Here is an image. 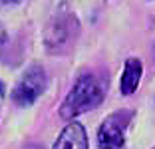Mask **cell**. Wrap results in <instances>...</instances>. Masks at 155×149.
I'll return each mask as SVG.
<instances>
[{"instance_id": "obj_4", "label": "cell", "mask_w": 155, "mask_h": 149, "mask_svg": "<svg viewBox=\"0 0 155 149\" xmlns=\"http://www.w3.org/2000/svg\"><path fill=\"white\" fill-rule=\"evenodd\" d=\"M70 36H72V18L58 14L46 30V46L50 52H60L62 46H68Z\"/></svg>"}, {"instance_id": "obj_6", "label": "cell", "mask_w": 155, "mask_h": 149, "mask_svg": "<svg viewBox=\"0 0 155 149\" xmlns=\"http://www.w3.org/2000/svg\"><path fill=\"white\" fill-rule=\"evenodd\" d=\"M141 74H143L141 60H137V58H127V60H125V66H123V76H121V84H119L123 95H131L133 91L139 88Z\"/></svg>"}, {"instance_id": "obj_2", "label": "cell", "mask_w": 155, "mask_h": 149, "mask_svg": "<svg viewBox=\"0 0 155 149\" xmlns=\"http://www.w3.org/2000/svg\"><path fill=\"white\" fill-rule=\"evenodd\" d=\"M133 118V111H114L104 119L97 129V145L100 149H121L125 143V129Z\"/></svg>"}, {"instance_id": "obj_7", "label": "cell", "mask_w": 155, "mask_h": 149, "mask_svg": "<svg viewBox=\"0 0 155 149\" xmlns=\"http://www.w3.org/2000/svg\"><path fill=\"white\" fill-rule=\"evenodd\" d=\"M6 38H8V34H6V28L2 26V22H0V44H4Z\"/></svg>"}, {"instance_id": "obj_5", "label": "cell", "mask_w": 155, "mask_h": 149, "mask_svg": "<svg viewBox=\"0 0 155 149\" xmlns=\"http://www.w3.org/2000/svg\"><path fill=\"white\" fill-rule=\"evenodd\" d=\"M52 149H90L87 143V133L84 129L82 123H68V125L62 129V133L58 135L54 147Z\"/></svg>"}, {"instance_id": "obj_9", "label": "cell", "mask_w": 155, "mask_h": 149, "mask_svg": "<svg viewBox=\"0 0 155 149\" xmlns=\"http://www.w3.org/2000/svg\"><path fill=\"white\" fill-rule=\"evenodd\" d=\"M0 94H2V84H0Z\"/></svg>"}, {"instance_id": "obj_1", "label": "cell", "mask_w": 155, "mask_h": 149, "mask_svg": "<svg viewBox=\"0 0 155 149\" xmlns=\"http://www.w3.org/2000/svg\"><path fill=\"white\" fill-rule=\"evenodd\" d=\"M104 86L96 76L84 74L76 80L72 91L66 95V99L60 105V115L64 119H72L80 113H86L90 109H96L104 101Z\"/></svg>"}, {"instance_id": "obj_8", "label": "cell", "mask_w": 155, "mask_h": 149, "mask_svg": "<svg viewBox=\"0 0 155 149\" xmlns=\"http://www.w3.org/2000/svg\"><path fill=\"white\" fill-rule=\"evenodd\" d=\"M14 2H18V0H0V4H14Z\"/></svg>"}, {"instance_id": "obj_3", "label": "cell", "mask_w": 155, "mask_h": 149, "mask_svg": "<svg viewBox=\"0 0 155 149\" xmlns=\"http://www.w3.org/2000/svg\"><path fill=\"white\" fill-rule=\"evenodd\" d=\"M46 74L44 68L40 66H32L24 72V76L20 78V81L14 86L12 90V99L14 104L22 105V108H28L32 105L46 90Z\"/></svg>"}]
</instances>
